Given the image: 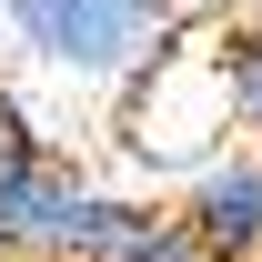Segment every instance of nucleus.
I'll use <instances>...</instances> for the list:
<instances>
[{
  "label": "nucleus",
  "instance_id": "7ed1b4c3",
  "mask_svg": "<svg viewBox=\"0 0 262 262\" xmlns=\"http://www.w3.org/2000/svg\"><path fill=\"white\" fill-rule=\"evenodd\" d=\"M222 111H232V131H262V31L222 40Z\"/></svg>",
  "mask_w": 262,
  "mask_h": 262
},
{
  "label": "nucleus",
  "instance_id": "f03ea898",
  "mask_svg": "<svg viewBox=\"0 0 262 262\" xmlns=\"http://www.w3.org/2000/svg\"><path fill=\"white\" fill-rule=\"evenodd\" d=\"M182 222L222 262H262V151H212L182 192Z\"/></svg>",
  "mask_w": 262,
  "mask_h": 262
},
{
  "label": "nucleus",
  "instance_id": "f257e3e1",
  "mask_svg": "<svg viewBox=\"0 0 262 262\" xmlns=\"http://www.w3.org/2000/svg\"><path fill=\"white\" fill-rule=\"evenodd\" d=\"M171 10L182 0H0L10 40L61 81H141L171 51Z\"/></svg>",
  "mask_w": 262,
  "mask_h": 262
},
{
  "label": "nucleus",
  "instance_id": "423d86ee",
  "mask_svg": "<svg viewBox=\"0 0 262 262\" xmlns=\"http://www.w3.org/2000/svg\"><path fill=\"white\" fill-rule=\"evenodd\" d=\"M252 31H262V0H252Z\"/></svg>",
  "mask_w": 262,
  "mask_h": 262
},
{
  "label": "nucleus",
  "instance_id": "20e7f679",
  "mask_svg": "<svg viewBox=\"0 0 262 262\" xmlns=\"http://www.w3.org/2000/svg\"><path fill=\"white\" fill-rule=\"evenodd\" d=\"M121 262H222V252H212V242H202V232L182 222V212H162V222L141 232V242H131Z\"/></svg>",
  "mask_w": 262,
  "mask_h": 262
},
{
  "label": "nucleus",
  "instance_id": "39448f33",
  "mask_svg": "<svg viewBox=\"0 0 262 262\" xmlns=\"http://www.w3.org/2000/svg\"><path fill=\"white\" fill-rule=\"evenodd\" d=\"M40 162V131H31V111H20V101L0 91V182H10V171H31Z\"/></svg>",
  "mask_w": 262,
  "mask_h": 262
}]
</instances>
